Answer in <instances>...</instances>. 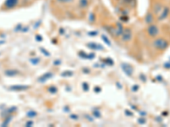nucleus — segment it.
<instances>
[{"instance_id":"obj_5","label":"nucleus","mask_w":170,"mask_h":127,"mask_svg":"<svg viewBox=\"0 0 170 127\" xmlns=\"http://www.w3.org/2000/svg\"><path fill=\"white\" fill-rule=\"evenodd\" d=\"M169 15V9L165 8L164 10L163 11V14L161 15V16H159V20H163L167 17V15Z\"/></svg>"},{"instance_id":"obj_4","label":"nucleus","mask_w":170,"mask_h":127,"mask_svg":"<svg viewBox=\"0 0 170 127\" xmlns=\"http://www.w3.org/2000/svg\"><path fill=\"white\" fill-rule=\"evenodd\" d=\"M18 3V0H6L4 3V7L6 9H12L15 6H16Z\"/></svg>"},{"instance_id":"obj_6","label":"nucleus","mask_w":170,"mask_h":127,"mask_svg":"<svg viewBox=\"0 0 170 127\" xmlns=\"http://www.w3.org/2000/svg\"><path fill=\"white\" fill-rule=\"evenodd\" d=\"M152 21H153V19H152V15H151L150 14H149L148 15H147V17H146V21H147L148 23H150Z\"/></svg>"},{"instance_id":"obj_1","label":"nucleus","mask_w":170,"mask_h":127,"mask_svg":"<svg viewBox=\"0 0 170 127\" xmlns=\"http://www.w3.org/2000/svg\"><path fill=\"white\" fill-rule=\"evenodd\" d=\"M169 46V42H167L164 38H157L153 42V47L158 50H165Z\"/></svg>"},{"instance_id":"obj_2","label":"nucleus","mask_w":170,"mask_h":127,"mask_svg":"<svg viewBox=\"0 0 170 127\" xmlns=\"http://www.w3.org/2000/svg\"><path fill=\"white\" fill-rule=\"evenodd\" d=\"M147 33L150 37H155L158 35L159 33V29L156 25H149V27L147 28Z\"/></svg>"},{"instance_id":"obj_3","label":"nucleus","mask_w":170,"mask_h":127,"mask_svg":"<svg viewBox=\"0 0 170 127\" xmlns=\"http://www.w3.org/2000/svg\"><path fill=\"white\" fill-rule=\"evenodd\" d=\"M122 37H123V41H125V42H128V41H130V40H131V38H132V31H131L129 29H126V30H124V31H123V36H122Z\"/></svg>"},{"instance_id":"obj_7","label":"nucleus","mask_w":170,"mask_h":127,"mask_svg":"<svg viewBox=\"0 0 170 127\" xmlns=\"http://www.w3.org/2000/svg\"><path fill=\"white\" fill-rule=\"evenodd\" d=\"M60 2H61V3H70L71 1H72V0H59Z\"/></svg>"}]
</instances>
